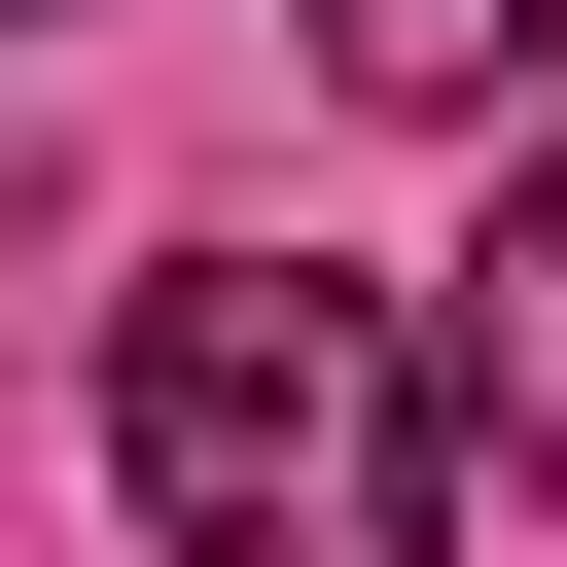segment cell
<instances>
[{"instance_id":"3957f363","label":"cell","mask_w":567,"mask_h":567,"mask_svg":"<svg viewBox=\"0 0 567 567\" xmlns=\"http://www.w3.org/2000/svg\"><path fill=\"white\" fill-rule=\"evenodd\" d=\"M532 35H567V0H319V71H354V106H496Z\"/></svg>"},{"instance_id":"6da1fadb","label":"cell","mask_w":567,"mask_h":567,"mask_svg":"<svg viewBox=\"0 0 567 567\" xmlns=\"http://www.w3.org/2000/svg\"><path fill=\"white\" fill-rule=\"evenodd\" d=\"M106 461H142L177 567H425L461 354H425L390 284H319V248H177V284L106 319Z\"/></svg>"},{"instance_id":"7a4b0ae2","label":"cell","mask_w":567,"mask_h":567,"mask_svg":"<svg viewBox=\"0 0 567 567\" xmlns=\"http://www.w3.org/2000/svg\"><path fill=\"white\" fill-rule=\"evenodd\" d=\"M461 425L567 496V142H532V177H496V248H461Z\"/></svg>"}]
</instances>
